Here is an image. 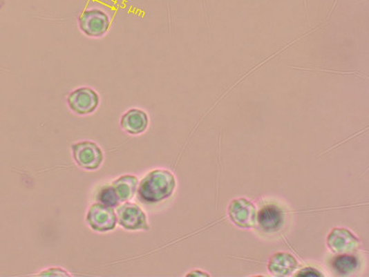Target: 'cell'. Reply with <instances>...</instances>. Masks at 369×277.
Wrapping results in <instances>:
<instances>
[{"mask_svg": "<svg viewBox=\"0 0 369 277\" xmlns=\"http://www.w3.org/2000/svg\"><path fill=\"white\" fill-rule=\"evenodd\" d=\"M151 175V178L143 182L142 191H140V194L145 197L153 190V193H151L148 201H161L162 199L172 193L173 189L175 187V180L170 173L156 171Z\"/></svg>", "mask_w": 369, "mask_h": 277, "instance_id": "obj_1", "label": "cell"}, {"mask_svg": "<svg viewBox=\"0 0 369 277\" xmlns=\"http://www.w3.org/2000/svg\"><path fill=\"white\" fill-rule=\"evenodd\" d=\"M79 29L89 37H101L110 27L108 15L102 10L89 9L82 13L79 20Z\"/></svg>", "mask_w": 369, "mask_h": 277, "instance_id": "obj_2", "label": "cell"}, {"mask_svg": "<svg viewBox=\"0 0 369 277\" xmlns=\"http://www.w3.org/2000/svg\"><path fill=\"white\" fill-rule=\"evenodd\" d=\"M99 98L95 90L90 88H79L68 97L70 108L77 113H90L97 106Z\"/></svg>", "mask_w": 369, "mask_h": 277, "instance_id": "obj_3", "label": "cell"}, {"mask_svg": "<svg viewBox=\"0 0 369 277\" xmlns=\"http://www.w3.org/2000/svg\"><path fill=\"white\" fill-rule=\"evenodd\" d=\"M231 218L241 227H249L254 224L255 208L245 199L232 202L230 208Z\"/></svg>", "mask_w": 369, "mask_h": 277, "instance_id": "obj_4", "label": "cell"}, {"mask_svg": "<svg viewBox=\"0 0 369 277\" xmlns=\"http://www.w3.org/2000/svg\"><path fill=\"white\" fill-rule=\"evenodd\" d=\"M258 221L261 229L265 231H277L283 223V212L275 205H268L258 213Z\"/></svg>", "mask_w": 369, "mask_h": 277, "instance_id": "obj_5", "label": "cell"}, {"mask_svg": "<svg viewBox=\"0 0 369 277\" xmlns=\"http://www.w3.org/2000/svg\"><path fill=\"white\" fill-rule=\"evenodd\" d=\"M296 262L294 258L288 254L275 255L269 263V270L272 273H278V274H288L293 269L296 267Z\"/></svg>", "mask_w": 369, "mask_h": 277, "instance_id": "obj_6", "label": "cell"}, {"mask_svg": "<svg viewBox=\"0 0 369 277\" xmlns=\"http://www.w3.org/2000/svg\"><path fill=\"white\" fill-rule=\"evenodd\" d=\"M351 233L346 231V230L335 229L332 233L329 238V245L332 249H334L336 252H348L350 249H354L349 244L344 243V240L352 237Z\"/></svg>", "mask_w": 369, "mask_h": 277, "instance_id": "obj_7", "label": "cell"}, {"mask_svg": "<svg viewBox=\"0 0 369 277\" xmlns=\"http://www.w3.org/2000/svg\"><path fill=\"white\" fill-rule=\"evenodd\" d=\"M357 266V259L352 256H347V255L336 258L334 262H333V267L341 274H348L350 271L354 270Z\"/></svg>", "mask_w": 369, "mask_h": 277, "instance_id": "obj_8", "label": "cell"}, {"mask_svg": "<svg viewBox=\"0 0 369 277\" xmlns=\"http://www.w3.org/2000/svg\"><path fill=\"white\" fill-rule=\"evenodd\" d=\"M297 276H321V273L313 268H305L299 271Z\"/></svg>", "mask_w": 369, "mask_h": 277, "instance_id": "obj_9", "label": "cell"}]
</instances>
